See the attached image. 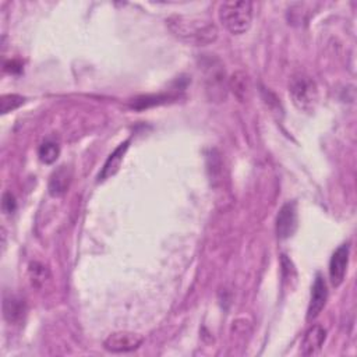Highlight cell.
Wrapping results in <instances>:
<instances>
[{
  "instance_id": "9c48e42d",
  "label": "cell",
  "mask_w": 357,
  "mask_h": 357,
  "mask_svg": "<svg viewBox=\"0 0 357 357\" xmlns=\"http://www.w3.org/2000/svg\"><path fill=\"white\" fill-rule=\"evenodd\" d=\"M327 338V331L321 326H313L303 336L300 352L303 356H314L323 347Z\"/></svg>"
},
{
  "instance_id": "30bf717a",
  "label": "cell",
  "mask_w": 357,
  "mask_h": 357,
  "mask_svg": "<svg viewBox=\"0 0 357 357\" xmlns=\"http://www.w3.org/2000/svg\"><path fill=\"white\" fill-rule=\"evenodd\" d=\"M71 177H73V172L66 165L57 168L49 181V194L52 197H62L63 194H66V191L70 187L71 183Z\"/></svg>"
},
{
  "instance_id": "52a82bcc",
  "label": "cell",
  "mask_w": 357,
  "mask_h": 357,
  "mask_svg": "<svg viewBox=\"0 0 357 357\" xmlns=\"http://www.w3.org/2000/svg\"><path fill=\"white\" fill-rule=\"evenodd\" d=\"M349 253L350 248L349 244H342L339 246L330 261V279L332 287L338 288L343 283L345 276H346V271H347V265H349Z\"/></svg>"
},
{
  "instance_id": "8fae6325",
  "label": "cell",
  "mask_w": 357,
  "mask_h": 357,
  "mask_svg": "<svg viewBox=\"0 0 357 357\" xmlns=\"http://www.w3.org/2000/svg\"><path fill=\"white\" fill-rule=\"evenodd\" d=\"M129 144H130V141H124L123 144H120L111 154V157L106 159V162H105V165H103V168H102V170H101V173L98 176L99 182H103V181H106V178H109V177H112L114 174L118 173V170L120 169V165L123 162L124 154L129 150Z\"/></svg>"
},
{
  "instance_id": "5b68a950",
  "label": "cell",
  "mask_w": 357,
  "mask_h": 357,
  "mask_svg": "<svg viewBox=\"0 0 357 357\" xmlns=\"http://www.w3.org/2000/svg\"><path fill=\"white\" fill-rule=\"evenodd\" d=\"M142 342H144V336L140 334L119 331L111 334L103 341V347L111 353H129L137 350Z\"/></svg>"
},
{
  "instance_id": "5bb4252c",
  "label": "cell",
  "mask_w": 357,
  "mask_h": 357,
  "mask_svg": "<svg viewBox=\"0 0 357 357\" xmlns=\"http://www.w3.org/2000/svg\"><path fill=\"white\" fill-rule=\"evenodd\" d=\"M228 87L229 90L233 91V94L236 95V98L241 102H244L247 99V95L250 92V81H248V77L241 73V71H237V73H235L229 81H228Z\"/></svg>"
},
{
  "instance_id": "8992f818",
  "label": "cell",
  "mask_w": 357,
  "mask_h": 357,
  "mask_svg": "<svg viewBox=\"0 0 357 357\" xmlns=\"http://www.w3.org/2000/svg\"><path fill=\"white\" fill-rule=\"evenodd\" d=\"M298 226V207L296 202L289 201L279 209L276 217V235L282 240L289 239L296 233Z\"/></svg>"
},
{
  "instance_id": "7c38bea8",
  "label": "cell",
  "mask_w": 357,
  "mask_h": 357,
  "mask_svg": "<svg viewBox=\"0 0 357 357\" xmlns=\"http://www.w3.org/2000/svg\"><path fill=\"white\" fill-rule=\"evenodd\" d=\"M25 315L24 300L16 296H6L3 299V317L10 324H18Z\"/></svg>"
},
{
  "instance_id": "7a4b0ae2",
  "label": "cell",
  "mask_w": 357,
  "mask_h": 357,
  "mask_svg": "<svg viewBox=\"0 0 357 357\" xmlns=\"http://www.w3.org/2000/svg\"><path fill=\"white\" fill-rule=\"evenodd\" d=\"M220 20L233 35L247 32L253 23V3L248 0H230L220 6Z\"/></svg>"
},
{
  "instance_id": "6da1fadb",
  "label": "cell",
  "mask_w": 357,
  "mask_h": 357,
  "mask_svg": "<svg viewBox=\"0 0 357 357\" xmlns=\"http://www.w3.org/2000/svg\"><path fill=\"white\" fill-rule=\"evenodd\" d=\"M166 25L173 37L193 47H204L218 40L215 23L201 16L174 14L166 20Z\"/></svg>"
},
{
  "instance_id": "3957f363",
  "label": "cell",
  "mask_w": 357,
  "mask_h": 357,
  "mask_svg": "<svg viewBox=\"0 0 357 357\" xmlns=\"http://www.w3.org/2000/svg\"><path fill=\"white\" fill-rule=\"evenodd\" d=\"M289 95L299 111L307 114L315 111L319 94L315 81L310 76L304 73H298L292 76L289 81Z\"/></svg>"
},
{
  "instance_id": "ba28073f",
  "label": "cell",
  "mask_w": 357,
  "mask_h": 357,
  "mask_svg": "<svg viewBox=\"0 0 357 357\" xmlns=\"http://www.w3.org/2000/svg\"><path fill=\"white\" fill-rule=\"evenodd\" d=\"M328 299V289L324 276L321 274H317L314 285L311 288V298H310V304L307 308V319L311 321L319 315V313L323 311L326 307Z\"/></svg>"
},
{
  "instance_id": "9a60e30c",
  "label": "cell",
  "mask_w": 357,
  "mask_h": 357,
  "mask_svg": "<svg viewBox=\"0 0 357 357\" xmlns=\"http://www.w3.org/2000/svg\"><path fill=\"white\" fill-rule=\"evenodd\" d=\"M38 155H40V159L44 163L51 165V163L56 162V159L59 158L60 148H59V146L56 144V142L45 141L44 144L40 147V150H38Z\"/></svg>"
},
{
  "instance_id": "277c9868",
  "label": "cell",
  "mask_w": 357,
  "mask_h": 357,
  "mask_svg": "<svg viewBox=\"0 0 357 357\" xmlns=\"http://www.w3.org/2000/svg\"><path fill=\"white\" fill-rule=\"evenodd\" d=\"M205 73V87L209 98L221 102L226 96V73L222 63L217 57H209L202 63Z\"/></svg>"
},
{
  "instance_id": "e0dca14e",
  "label": "cell",
  "mask_w": 357,
  "mask_h": 357,
  "mask_svg": "<svg viewBox=\"0 0 357 357\" xmlns=\"http://www.w3.org/2000/svg\"><path fill=\"white\" fill-rule=\"evenodd\" d=\"M2 208L6 213H13L16 211V198L12 193H5L3 194V201H2Z\"/></svg>"
},
{
  "instance_id": "4fadbf2b",
  "label": "cell",
  "mask_w": 357,
  "mask_h": 357,
  "mask_svg": "<svg viewBox=\"0 0 357 357\" xmlns=\"http://www.w3.org/2000/svg\"><path fill=\"white\" fill-rule=\"evenodd\" d=\"M28 276H29L32 287L37 288V289H41V288L45 287L47 282H49L51 271L45 264L34 261L28 267Z\"/></svg>"
},
{
  "instance_id": "2e32d148",
  "label": "cell",
  "mask_w": 357,
  "mask_h": 357,
  "mask_svg": "<svg viewBox=\"0 0 357 357\" xmlns=\"http://www.w3.org/2000/svg\"><path fill=\"white\" fill-rule=\"evenodd\" d=\"M25 102V98L17 94H8L0 98V112L3 115L13 112L16 109H18L20 106Z\"/></svg>"
}]
</instances>
